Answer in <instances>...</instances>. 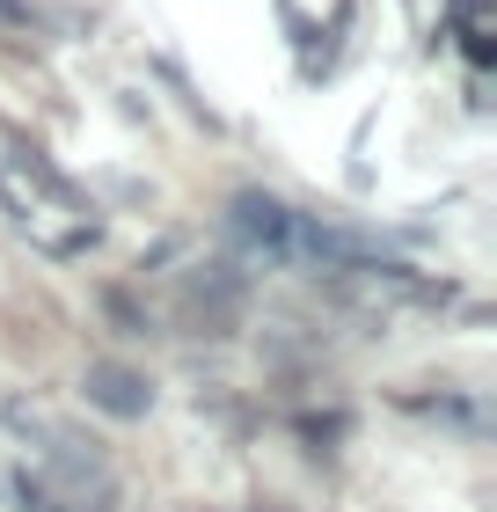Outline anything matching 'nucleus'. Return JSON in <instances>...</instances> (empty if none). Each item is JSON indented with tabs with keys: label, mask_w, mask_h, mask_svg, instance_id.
<instances>
[{
	"label": "nucleus",
	"mask_w": 497,
	"mask_h": 512,
	"mask_svg": "<svg viewBox=\"0 0 497 512\" xmlns=\"http://www.w3.org/2000/svg\"><path fill=\"white\" fill-rule=\"evenodd\" d=\"M88 403H103L110 417H139L154 403V388L139 374H125V366H96V374H88Z\"/></svg>",
	"instance_id": "1"
}]
</instances>
